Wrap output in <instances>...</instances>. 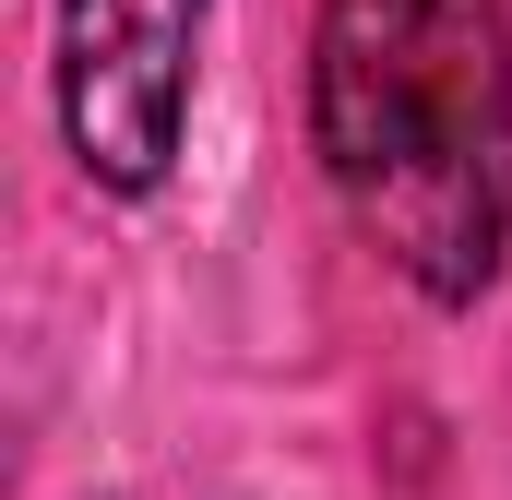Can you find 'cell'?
Returning <instances> with one entry per match:
<instances>
[{
    "label": "cell",
    "instance_id": "cell-1",
    "mask_svg": "<svg viewBox=\"0 0 512 500\" xmlns=\"http://www.w3.org/2000/svg\"><path fill=\"white\" fill-rule=\"evenodd\" d=\"M310 143L358 239L441 310L512 262V36L489 0H322Z\"/></svg>",
    "mask_w": 512,
    "mask_h": 500
},
{
    "label": "cell",
    "instance_id": "cell-2",
    "mask_svg": "<svg viewBox=\"0 0 512 500\" xmlns=\"http://www.w3.org/2000/svg\"><path fill=\"white\" fill-rule=\"evenodd\" d=\"M203 0H60V143L96 191L143 203L191 131Z\"/></svg>",
    "mask_w": 512,
    "mask_h": 500
}]
</instances>
